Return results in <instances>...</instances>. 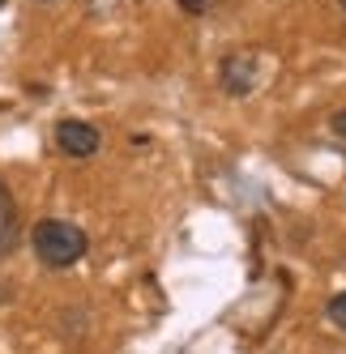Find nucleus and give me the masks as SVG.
Masks as SVG:
<instances>
[{
    "instance_id": "nucleus-2",
    "label": "nucleus",
    "mask_w": 346,
    "mask_h": 354,
    "mask_svg": "<svg viewBox=\"0 0 346 354\" xmlns=\"http://www.w3.org/2000/svg\"><path fill=\"white\" fill-rule=\"evenodd\" d=\"M56 145L69 158H94L98 145H103V137H98V129L86 124V120H60L56 124Z\"/></svg>"
},
{
    "instance_id": "nucleus-3",
    "label": "nucleus",
    "mask_w": 346,
    "mask_h": 354,
    "mask_svg": "<svg viewBox=\"0 0 346 354\" xmlns=\"http://www.w3.org/2000/svg\"><path fill=\"white\" fill-rule=\"evenodd\" d=\"M218 77H222V90H227V94H248L253 82H257V56L253 52L227 56V60H222V68H218Z\"/></svg>"
},
{
    "instance_id": "nucleus-6",
    "label": "nucleus",
    "mask_w": 346,
    "mask_h": 354,
    "mask_svg": "<svg viewBox=\"0 0 346 354\" xmlns=\"http://www.w3.org/2000/svg\"><path fill=\"white\" fill-rule=\"evenodd\" d=\"M210 5H214V0H180L184 13H210Z\"/></svg>"
},
{
    "instance_id": "nucleus-8",
    "label": "nucleus",
    "mask_w": 346,
    "mask_h": 354,
    "mask_svg": "<svg viewBox=\"0 0 346 354\" xmlns=\"http://www.w3.org/2000/svg\"><path fill=\"white\" fill-rule=\"evenodd\" d=\"M5 5H9V0H0V9H5Z\"/></svg>"
},
{
    "instance_id": "nucleus-7",
    "label": "nucleus",
    "mask_w": 346,
    "mask_h": 354,
    "mask_svg": "<svg viewBox=\"0 0 346 354\" xmlns=\"http://www.w3.org/2000/svg\"><path fill=\"white\" fill-rule=\"evenodd\" d=\"M329 129H334V133H338V137H346V111H338V115H334V120H329Z\"/></svg>"
},
{
    "instance_id": "nucleus-4",
    "label": "nucleus",
    "mask_w": 346,
    "mask_h": 354,
    "mask_svg": "<svg viewBox=\"0 0 346 354\" xmlns=\"http://www.w3.org/2000/svg\"><path fill=\"white\" fill-rule=\"evenodd\" d=\"M17 239H21V222H17V201L9 192V184L0 180V261L17 252Z\"/></svg>"
},
{
    "instance_id": "nucleus-1",
    "label": "nucleus",
    "mask_w": 346,
    "mask_h": 354,
    "mask_svg": "<svg viewBox=\"0 0 346 354\" xmlns=\"http://www.w3.org/2000/svg\"><path fill=\"white\" fill-rule=\"evenodd\" d=\"M30 248H35V257L47 265V269H69V265H78L86 257V231L82 226H73L64 218H43L35 231H30Z\"/></svg>"
},
{
    "instance_id": "nucleus-5",
    "label": "nucleus",
    "mask_w": 346,
    "mask_h": 354,
    "mask_svg": "<svg viewBox=\"0 0 346 354\" xmlns=\"http://www.w3.org/2000/svg\"><path fill=\"white\" fill-rule=\"evenodd\" d=\"M325 312H329V320H334V328H342V333H346V290L329 299V308H325Z\"/></svg>"
},
{
    "instance_id": "nucleus-9",
    "label": "nucleus",
    "mask_w": 346,
    "mask_h": 354,
    "mask_svg": "<svg viewBox=\"0 0 346 354\" xmlns=\"http://www.w3.org/2000/svg\"><path fill=\"white\" fill-rule=\"evenodd\" d=\"M338 5H342V9H346V0H338Z\"/></svg>"
}]
</instances>
